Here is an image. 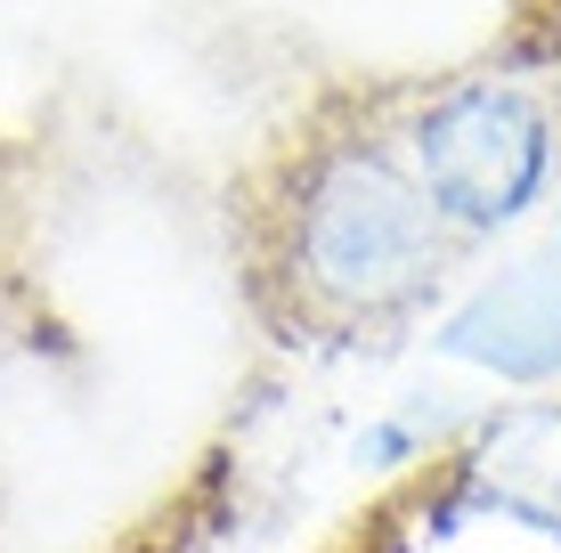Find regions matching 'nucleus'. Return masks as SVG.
Instances as JSON below:
<instances>
[{"label": "nucleus", "mask_w": 561, "mask_h": 553, "mask_svg": "<svg viewBox=\"0 0 561 553\" xmlns=\"http://www.w3.org/2000/svg\"><path fill=\"white\" fill-rule=\"evenodd\" d=\"M244 310L285 350H391L463 269L391 123V90H342L228 187Z\"/></svg>", "instance_id": "obj_1"}, {"label": "nucleus", "mask_w": 561, "mask_h": 553, "mask_svg": "<svg viewBox=\"0 0 561 553\" xmlns=\"http://www.w3.org/2000/svg\"><path fill=\"white\" fill-rule=\"evenodd\" d=\"M391 123L463 253L520 228L561 180V73L480 66L423 90H391Z\"/></svg>", "instance_id": "obj_2"}, {"label": "nucleus", "mask_w": 561, "mask_h": 553, "mask_svg": "<svg viewBox=\"0 0 561 553\" xmlns=\"http://www.w3.org/2000/svg\"><path fill=\"white\" fill-rule=\"evenodd\" d=\"M448 350L513 375V383L561 375V253L520 261V269H505L496 285H480L448 318Z\"/></svg>", "instance_id": "obj_3"}, {"label": "nucleus", "mask_w": 561, "mask_h": 553, "mask_svg": "<svg viewBox=\"0 0 561 553\" xmlns=\"http://www.w3.org/2000/svg\"><path fill=\"white\" fill-rule=\"evenodd\" d=\"M505 66L561 73V0H520V25H513V42H505Z\"/></svg>", "instance_id": "obj_4"}, {"label": "nucleus", "mask_w": 561, "mask_h": 553, "mask_svg": "<svg viewBox=\"0 0 561 553\" xmlns=\"http://www.w3.org/2000/svg\"><path fill=\"white\" fill-rule=\"evenodd\" d=\"M553 253H561V237H553Z\"/></svg>", "instance_id": "obj_5"}]
</instances>
